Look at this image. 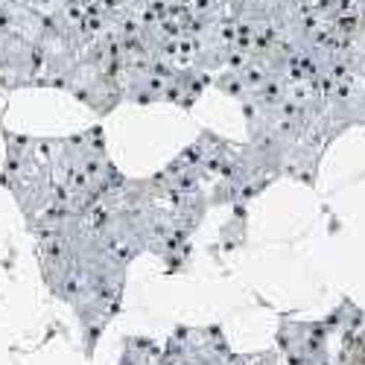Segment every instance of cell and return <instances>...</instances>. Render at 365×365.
I'll list each match as a JSON object with an SVG mask.
<instances>
[{
    "label": "cell",
    "instance_id": "cell-1",
    "mask_svg": "<svg viewBox=\"0 0 365 365\" xmlns=\"http://www.w3.org/2000/svg\"><path fill=\"white\" fill-rule=\"evenodd\" d=\"M120 181L123 175L106 155L103 129L73 138L6 135L4 187L36 237L82 217Z\"/></svg>",
    "mask_w": 365,
    "mask_h": 365
}]
</instances>
